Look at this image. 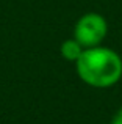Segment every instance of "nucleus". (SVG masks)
Wrapping results in <instances>:
<instances>
[{"label":"nucleus","instance_id":"7ed1b4c3","mask_svg":"<svg viewBox=\"0 0 122 124\" xmlns=\"http://www.w3.org/2000/svg\"><path fill=\"white\" fill-rule=\"evenodd\" d=\"M85 52V47L80 44L75 38H69V39L61 42L60 47V54L61 57L66 61H70V63H77L78 58L81 57V54Z\"/></svg>","mask_w":122,"mask_h":124},{"label":"nucleus","instance_id":"20e7f679","mask_svg":"<svg viewBox=\"0 0 122 124\" xmlns=\"http://www.w3.org/2000/svg\"><path fill=\"white\" fill-rule=\"evenodd\" d=\"M111 124H122V107L114 113L113 119H111Z\"/></svg>","mask_w":122,"mask_h":124},{"label":"nucleus","instance_id":"f03ea898","mask_svg":"<svg viewBox=\"0 0 122 124\" xmlns=\"http://www.w3.org/2000/svg\"><path fill=\"white\" fill-rule=\"evenodd\" d=\"M107 35H108L107 19L99 13L83 14L74 27V38L85 49L102 46Z\"/></svg>","mask_w":122,"mask_h":124},{"label":"nucleus","instance_id":"f257e3e1","mask_svg":"<svg viewBox=\"0 0 122 124\" xmlns=\"http://www.w3.org/2000/svg\"><path fill=\"white\" fill-rule=\"evenodd\" d=\"M75 68L78 77L92 88H110L122 77L121 55L105 46L85 49Z\"/></svg>","mask_w":122,"mask_h":124}]
</instances>
